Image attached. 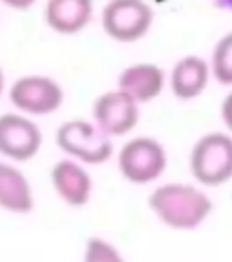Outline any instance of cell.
Wrapping results in <instances>:
<instances>
[{"label":"cell","instance_id":"1","mask_svg":"<svg viewBox=\"0 0 232 262\" xmlns=\"http://www.w3.org/2000/svg\"><path fill=\"white\" fill-rule=\"evenodd\" d=\"M147 208L167 229L191 233L209 221L214 211V202L200 184L165 182L149 193Z\"/></svg>","mask_w":232,"mask_h":262},{"label":"cell","instance_id":"2","mask_svg":"<svg viewBox=\"0 0 232 262\" xmlns=\"http://www.w3.org/2000/svg\"><path fill=\"white\" fill-rule=\"evenodd\" d=\"M189 169L201 188H220L232 180V135L209 131L192 144Z\"/></svg>","mask_w":232,"mask_h":262},{"label":"cell","instance_id":"3","mask_svg":"<svg viewBox=\"0 0 232 262\" xmlns=\"http://www.w3.org/2000/svg\"><path fill=\"white\" fill-rule=\"evenodd\" d=\"M55 142L64 157L89 166H100L113 159L114 140L93 120L71 119L62 122L55 133Z\"/></svg>","mask_w":232,"mask_h":262},{"label":"cell","instance_id":"4","mask_svg":"<svg viewBox=\"0 0 232 262\" xmlns=\"http://www.w3.org/2000/svg\"><path fill=\"white\" fill-rule=\"evenodd\" d=\"M167 162L165 146L154 137H133L116 153L120 175L135 186L154 184L165 173Z\"/></svg>","mask_w":232,"mask_h":262},{"label":"cell","instance_id":"5","mask_svg":"<svg viewBox=\"0 0 232 262\" xmlns=\"http://www.w3.org/2000/svg\"><path fill=\"white\" fill-rule=\"evenodd\" d=\"M8 97L13 110L31 119L57 113L65 100L64 88L53 77L42 73L22 75L11 82Z\"/></svg>","mask_w":232,"mask_h":262},{"label":"cell","instance_id":"6","mask_svg":"<svg viewBox=\"0 0 232 262\" xmlns=\"http://www.w3.org/2000/svg\"><path fill=\"white\" fill-rule=\"evenodd\" d=\"M152 18L154 13L143 0H111L102 11V28L114 42L133 44L149 33Z\"/></svg>","mask_w":232,"mask_h":262},{"label":"cell","instance_id":"7","mask_svg":"<svg viewBox=\"0 0 232 262\" xmlns=\"http://www.w3.org/2000/svg\"><path fill=\"white\" fill-rule=\"evenodd\" d=\"M44 135L37 120L18 111L0 115V159L24 164L40 153Z\"/></svg>","mask_w":232,"mask_h":262},{"label":"cell","instance_id":"8","mask_svg":"<svg viewBox=\"0 0 232 262\" xmlns=\"http://www.w3.org/2000/svg\"><path fill=\"white\" fill-rule=\"evenodd\" d=\"M93 122L113 140L122 139L138 126L140 104L118 88L106 91L94 98Z\"/></svg>","mask_w":232,"mask_h":262},{"label":"cell","instance_id":"9","mask_svg":"<svg viewBox=\"0 0 232 262\" xmlns=\"http://www.w3.org/2000/svg\"><path fill=\"white\" fill-rule=\"evenodd\" d=\"M49 180L55 195L67 208H86L93 196L94 182L86 164L64 157L53 164L49 171Z\"/></svg>","mask_w":232,"mask_h":262},{"label":"cell","instance_id":"10","mask_svg":"<svg viewBox=\"0 0 232 262\" xmlns=\"http://www.w3.org/2000/svg\"><path fill=\"white\" fill-rule=\"evenodd\" d=\"M37 206L35 189L16 162L0 159V209L11 215H29Z\"/></svg>","mask_w":232,"mask_h":262},{"label":"cell","instance_id":"11","mask_svg":"<svg viewBox=\"0 0 232 262\" xmlns=\"http://www.w3.org/2000/svg\"><path fill=\"white\" fill-rule=\"evenodd\" d=\"M211 66L198 55L182 57L167 75L171 93L182 102H191L205 93L211 80Z\"/></svg>","mask_w":232,"mask_h":262},{"label":"cell","instance_id":"12","mask_svg":"<svg viewBox=\"0 0 232 262\" xmlns=\"http://www.w3.org/2000/svg\"><path fill=\"white\" fill-rule=\"evenodd\" d=\"M167 86L165 71L151 62H136L122 70L118 77V90L129 95L133 100L143 106L160 97Z\"/></svg>","mask_w":232,"mask_h":262},{"label":"cell","instance_id":"13","mask_svg":"<svg viewBox=\"0 0 232 262\" xmlns=\"http://www.w3.org/2000/svg\"><path fill=\"white\" fill-rule=\"evenodd\" d=\"M93 18V0H45V26L57 35L73 37L89 26Z\"/></svg>","mask_w":232,"mask_h":262},{"label":"cell","instance_id":"14","mask_svg":"<svg viewBox=\"0 0 232 262\" xmlns=\"http://www.w3.org/2000/svg\"><path fill=\"white\" fill-rule=\"evenodd\" d=\"M209 66L214 80L220 82L221 86L232 88V31L214 44Z\"/></svg>","mask_w":232,"mask_h":262},{"label":"cell","instance_id":"15","mask_svg":"<svg viewBox=\"0 0 232 262\" xmlns=\"http://www.w3.org/2000/svg\"><path fill=\"white\" fill-rule=\"evenodd\" d=\"M82 262H127L125 255L109 238L93 235L84 244Z\"/></svg>","mask_w":232,"mask_h":262},{"label":"cell","instance_id":"16","mask_svg":"<svg viewBox=\"0 0 232 262\" xmlns=\"http://www.w3.org/2000/svg\"><path fill=\"white\" fill-rule=\"evenodd\" d=\"M220 115H221V122H223L225 129L232 135V90L225 95L223 102L220 107Z\"/></svg>","mask_w":232,"mask_h":262},{"label":"cell","instance_id":"17","mask_svg":"<svg viewBox=\"0 0 232 262\" xmlns=\"http://www.w3.org/2000/svg\"><path fill=\"white\" fill-rule=\"evenodd\" d=\"M37 2L38 0H0V4L13 9V11H28V9H31Z\"/></svg>","mask_w":232,"mask_h":262},{"label":"cell","instance_id":"18","mask_svg":"<svg viewBox=\"0 0 232 262\" xmlns=\"http://www.w3.org/2000/svg\"><path fill=\"white\" fill-rule=\"evenodd\" d=\"M211 2L216 6V8L223 9V11L232 13V0H211Z\"/></svg>","mask_w":232,"mask_h":262},{"label":"cell","instance_id":"19","mask_svg":"<svg viewBox=\"0 0 232 262\" xmlns=\"http://www.w3.org/2000/svg\"><path fill=\"white\" fill-rule=\"evenodd\" d=\"M6 75H4V70H2V66H0V97L6 93Z\"/></svg>","mask_w":232,"mask_h":262}]
</instances>
